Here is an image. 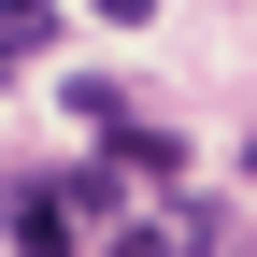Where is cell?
<instances>
[{
	"label": "cell",
	"mask_w": 257,
	"mask_h": 257,
	"mask_svg": "<svg viewBox=\"0 0 257 257\" xmlns=\"http://www.w3.org/2000/svg\"><path fill=\"white\" fill-rule=\"evenodd\" d=\"M86 15H114V29H143V15H157V0H86Z\"/></svg>",
	"instance_id": "obj_4"
},
{
	"label": "cell",
	"mask_w": 257,
	"mask_h": 257,
	"mask_svg": "<svg viewBox=\"0 0 257 257\" xmlns=\"http://www.w3.org/2000/svg\"><path fill=\"white\" fill-rule=\"evenodd\" d=\"M114 257H186L172 229H143V214H114Z\"/></svg>",
	"instance_id": "obj_3"
},
{
	"label": "cell",
	"mask_w": 257,
	"mask_h": 257,
	"mask_svg": "<svg viewBox=\"0 0 257 257\" xmlns=\"http://www.w3.org/2000/svg\"><path fill=\"white\" fill-rule=\"evenodd\" d=\"M15 257H72V200L57 186H15Z\"/></svg>",
	"instance_id": "obj_1"
},
{
	"label": "cell",
	"mask_w": 257,
	"mask_h": 257,
	"mask_svg": "<svg viewBox=\"0 0 257 257\" xmlns=\"http://www.w3.org/2000/svg\"><path fill=\"white\" fill-rule=\"evenodd\" d=\"M0 72H15V43H0Z\"/></svg>",
	"instance_id": "obj_5"
},
{
	"label": "cell",
	"mask_w": 257,
	"mask_h": 257,
	"mask_svg": "<svg viewBox=\"0 0 257 257\" xmlns=\"http://www.w3.org/2000/svg\"><path fill=\"white\" fill-rule=\"evenodd\" d=\"M0 43H15V57H43V43H57V0H0Z\"/></svg>",
	"instance_id": "obj_2"
}]
</instances>
